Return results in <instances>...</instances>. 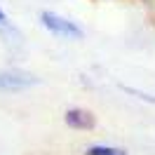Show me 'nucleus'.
<instances>
[{
    "instance_id": "obj_1",
    "label": "nucleus",
    "mask_w": 155,
    "mask_h": 155,
    "mask_svg": "<svg viewBox=\"0 0 155 155\" xmlns=\"http://www.w3.org/2000/svg\"><path fill=\"white\" fill-rule=\"evenodd\" d=\"M40 24H42V28L47 33H52V35H57L61 40H82L85 38L82 26L78 21L59 14V12H52V10L40 12Z\"/></svg>"
},
{
    "instance_id": "obj_3",
    "label": "nucleus",
    "mask_w": 155,
    "mask_h": 155,
    "mask_svg": "<svg viewBox=\"0 0 155 155\" xmlns=\"http://www.w3.org/2000/svg\"><path fill=\"white\" fill-rule=\"evenodd\" d=\"M64 120H66V125L71 129H78V132H89V129H94V125H97V117L92 115L87 108H80V106L68 108Z\"/></svg>"
},
{
    "instance_id": "obj_4",
    "label": "nucleus",
    "mask_w": 155,
    "mask_h": 155,
    "mask_svg": "<svg viewBox=\"0 0 155 155\" xmlns=\"http://www.w3.org/2000/svg\"><path fill=\"white\" fill-rule=\"evenodd\" d=\"M0 38L7 40V42H12V45H19L21 42V33L19 28L14 26V21L10 19V14L0 7Z\"/></svg>"
},
{
    "instance_id": "obj_2",
    "label": "nucleus",
    "mask_w": 155,
    "mask_h": 155,
    "mask_svg": "<svg viewBox=\"0 0 155 155\" xmlns=\"http://www.w3.org/2000/svg\"><path fill=\"white\" fill-rule=\"evenodd\" d=\"M35 85H40V80L33 73L14 71V68L0 71V92H24V89H31Z\"/></svg>"
},
{
    "instance_id": "obj_5",
    "label": "nucleus",
    "mask_w": 155,
    "mask_h": 155,
    "mask_svg": "<svg viewBox=\"0 0 155 155\" xmlns=\"http://www.w3.org/2000/svg\"><path fill=\"white\" fill-rule=\"evenodd\" d=\"M85 155H127V150L120 148V146H110V143H92L85 150Z\"/></svg>"
}]
</instances>
